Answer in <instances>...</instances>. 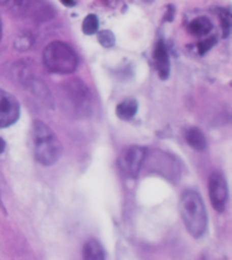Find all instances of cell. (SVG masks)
<instances>
[{"mask_svg":"<svg viewBox=\"0 0 232 260\" xmlns=\"http://www.w3.org/2000/svg\"><path fill=\"white\" fill-rule=\"evenodd\" d=\"M32 144L34 157L41 166L56 164L63 153V145L54 132L45 122L34 119L32 123Z\"/></svg>","mask_w":232,"mask_h":260,"instance_id":"6da1fadb","label":"cell"},{"mask_svg":"<svg viewBox=\"0 0 232 260\" xmlns=\"http://www.w3.org/2000/svg\"><path fill=\"white\" fill-rule=\"evenodd\" d=\"M179 213L189 235L194 239H201L208 229V213L205 203L197 191H183L179 201Z\"/></svg>","mask_w":232,"mask_h":260,"instance_id":"7a4b0ae2","label":"cell"},{"mask_svg":"<svg viewBox=\"0 0 232 260\" xmlns=\"http://www.w3.org/2000/svg\"><path fill=\"white\" fill-rule=\"evenodd\" d=\"M64 109L76 118H89L93 114V93L89 85L77 77H71L61 84Z\"/></svg>","mask_w":232,"mask_h":260,"instance_id":"3957f363","label":"cell"},{"mask_svg":"<svg viewBox=\"0 0 232 260\" xmlns=\"http://www.w3.org/2000/svg\"><path fill=\"white\" fill-rule=\"evenodd\" d=\"M44 65L50 73L72 75L79 65L76 52L64 41H53L44 49Z\"/></svg>","mask_w":232,"mask_h":260,"instance_id":"277c9868","label":"cell"},{"mask_svg":"<svg viewBox=\"0 0 232 260\" xmlns=\"http://www.w3.org/2000/svg\"><path fill=\"white\" fill-rule=\"evenodd\" d=\"M18 79L23 85V88L27 89L28 92L36 99H38L42 105L46 106L48 109H54V99L44 80H41L40 77H37L27 68L20 69L18 72Z\"/></svg>","mask_w":232,"mask_h":260,"instance_id":"5b68a950","label":"cell"},{"mask_svg":"<svg viewBox=\"0 0 232 260\" xmlns=\"http://www.w3.org/2000/svg\"><path fill=\"white\" fill-rule=\"evenodd\" d=\"M147 149L142 146H129L120 157V168L128 178H137L147 160Z\"/></svg>","mask_w":232,"mask_h":260,"instance_id":"8992f818","label":"cell"},{"mask_svg":"<svg viewBox=\"0 0 232 260\" xmlns=\"http://www.w3.org/2000/svg\"><path fill=\"white\" fill-rule=\"evenodd\" d=\"M208 192H209V199H211L213 209L217 213H223L228 202L227 180H225L223 175L219 174V172H215V174H212L209 176Z\"/></svg>","mask_w":232,"mask_h":260,"instance_id":"52a82bcc","label":"cell"},{"mask_svg":"<svg viewBox=\"0 0 232 260\" xmlns=\"http://www.w3.org/2000/svg\"><path fill=\"white\" fill-rule=\"evenodd\" d=\"M20 117V105L12 93L0 88V129L8 127L18 122Z\"/></svg>","mask_w":232,"mask_h":260,"instance_id":"ba28073f","label":"cell"},{"mask_svg":"<svg viewBox=\"0 0 232 260\" xmlns=\"http://www.w3.org/2000/svg\"><path fill=\"white\" fill-rule=\"evenodd\" d=\"M154 62H155V69L158 72L159 77L162 80H167L170 76V54H168V49H167L164 41L159 40L156 41L154 48Z\"/></svg>","mask_w":232,"mask_h":260,"instance_id":"9c48e42d","label":"cell"},{"mask_svg":"<svg viewBox=\"0 0 232 260\" xmlns=\"http://www.w3.org/2000/svg\"><path fill=\"white\" fill-rule=\"evenodd\" d=\"M23 16H28L36 22H48L54 16L53 8L45 0H28Z\"/></svg>","mask_w":232,"mask_h":260,"instance_id":"30bf717a","label":"cell"},{"mask_svg":"<svg viewBox=\"0 0 232 260\" xmlns=\"http://www.w3.org/2000/svg\"><path fill=\"white\" fill-rule=\"evenodd\" d=\"M183 137H185V141H186L187 145L197 150V152H202V150L207 149V137L198 127L190 126V127L185 129Z\"/></svg>","mask_w":232,"mask_h":260,"instance_id":"8fae6325","label":"cell"},{"mask_svg":"<svg viewBox=\"0 0 232 260\" xmlns=\"http://www.w3.org/2000/svg\"><path fill=\"white\" fill-rule=\"evenodd\" d=\"M83 260H106L105 249L97 239L87 240L81 252Z\"/></svg>","mask_w":232,"mask_h":260,"instance_id":"7c38bea8","label":"cell"},{"mask_svg":"<svg viewBox=\"0 0 232 260\" xmlns=\"http://www.w3.org/2000/svg\"><path fill=\"white\" fill-rule=\"evenodd\" d=\"M138 111V102L133 98H128L125 101L120 102L115 107V115L122 121H130L136 117Z\"/></svg>","mask_w":232,"mask_h":260,"instance_id":"4fadbf2b","label":"cell"},{"mask_svg":"<svg viewBox=\"0 0 232 260\" xmlns=\"http://www.w3.org/2000/svg\"><path fill=\"white\" fill-rule=\"evenodd\" d=\"M189 31L195 37H205L213 30V24L207 16H198L189 23Z\"/></svg>","mask_w":232,"mask_h":260,"instance_id":"5bb4252c","label":"cell"},{"mask_svg":"<svg viewBox=\"0 0 232 260\" xmlns=\"http://www.w3.org/2000/svg\"><path fill=\"white\" fill-rule=\"evenodd\" d=\"M81 30L84 32L85 36H94L99 31V19L95 14H89L83 19L81 23Z\"/></svg>","mask_w":232,"mask_h":260,"instance_id":"9a60e30c","label":"cell"},{"mask_svg":"<svg viewBox=\"0 0 232 260\" xmlns=\"http://www.w3.org/2000/svg\"><path fill=\"white\" fill-rule=\"evenodd\" d=\"M28 0H0V6L8 8L10 11H12L16 15L23 16L24 8L27 6Z\"/></svg>","mask_w":232,"mask_h":260,"instance_id":"2e32d148","label":"cell"},{"mask_svg":"<svg viewBox=\"0 0 232 260\" xmlns=\"http://www.w3.org/2000/svg\"><path fill=\"white\" fill-rule=\"evenodd\" d=\"M220 24H221V30H223V37L227 38L231 32V24H232V18L229 10H221L220 12Z\"/></svg>","mask_w":232,"mask_h":260,"instance_id":"e0dca14e","label":"cell"},{"mask_svg":"<svg viewBox=\"0 0 232 260\" xmlns=\"http://www.w3.org/2000/svg\"><path fill=\"white\" fill-rule=\"evenodd\" d=\"M98 41L103 48H111L115 44V36L110 30H102L98 31Z\"/></svg>","mask_w":232,"mask_h":260,"instance_id":"ac0fdd59","label":"cell"},{"mask_svg":"<svg viewBox=\"0 0 232 260\" xmlns=\"http://www.w3.org/2000/svg\"><path fill=\"white\" fill-rule=\"evenodd\" d=\"M216 42H217V37L216 36H211L208 37V38H205V40L199 41L198 45H197V49H198L199 54H201V56L207 54V53L215 46Z\"/></svg>","mask_w":232,"mask_h":260,"instance_id":"d6986e66","label":"cell"},{"mask_svg":"<svg viewBox=\"0 0 232 260\" xmlns=\"http://www.w3.org/2000/svg\"><path fill=\"white\" fill-rule=\"evenodd\" d=\"M32 44H33L32 38H30V37H28L27 34L19 36V37H18V38H16V41H15L16 49H19V50H22V52H23V50H27V49L30 48V46H32Z\"/></svg>","mask_w":232,"mask_h":260,"instance_id":"ffe728a7","label":"cell"},{"mask_svg":"<svg viewBox=\"0 0 232 260\" xmlns=\"http://www.w3.org/2000/svg\"><path fill=\"white\" fill-rule=\"evenodd\" d=\"M4 149H6V141H4V138L0 137V154L3 153Z\"/></svg>","mask_w":232,"mask_h":260,"instance_id":"44dd1931","label":"cell"},{"mask_svg":"<svg viewBox=\"0 0 232 260\" xmlns=\"http://www.w3.org/2000/svg\"><path fill=\"white\" fill-rule=\"evenodd\" d=\"M61 2H63L65 6H69V7H72V6L76 4V2H73V0H61Z\"/></svg>","mask_w":232,"mask_h":260,"instance_id":"7402d4cb","label":"cell"},{"mask_svg":"<svg viewBox=\"0 0 232 260\" xmlns=\"http://www.w3.org/2000/svg\"><path fill=\"white\" fill-rule=\"evenodd\" d=\"M2 36H3V23H2V18H0V41H2Z\"/></svg>","mask_w":232,"mask_h":260,"instance_id":"603a6c76","label":"cell"},{"mask_svg":"<svg viewBox=\"0 0 232 260\" xmlns=\"http://www.w3.org/2000/svg\"><path fill=\"white\" fill-rule=\"evenodd\" d=\"M142 2H144V3H147V4L154 3V0H142Z\"/></svg>","mask_w":232,"mask_h":260,"instance_id":"cb8c5ba5","label":"cell"}]
</instances>
